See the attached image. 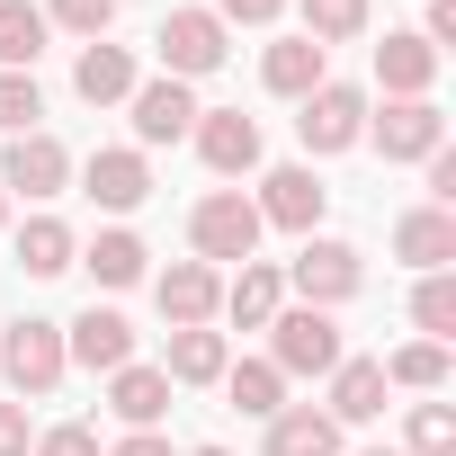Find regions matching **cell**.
<instances>
[{
    "mask_svg": "<svg viewBox=\"0 0 456 456\" xmlns=\"http://www.w3.org/2000/svg\"><path fill=\"white\" fill-rule=\"evenodd\" d=\"M224 394H233V411H251V420L287 411V376L269 358H233V367H224Z\"/></svg>",
    "mask_w": 456,
    "mask_h": 456,
    "instance_id": "obj_25",
    "label": "cell"
},
{
    "mask_svg": "<svg viewBox=\"0 0 456 456\" xmlns=\"http://www.w3.org/2000/svg\"><path fill=\"white\" fill-rule=\"evenodd\" d=\"M224 367H233V340L224 331H170V358H161V376L170 385H224Z\"/></svg>",
    "mask_w": 456,
    "mask_h": 456,
    "instance_id": "obj_19",
    "label": "cell"
},
{
    "mask_svg": "<svg viewBox=\"0 0 456 456\" xmlns=\"http://www.w3.org/2000/svg\"><path fill=\"white\" fill-rule=\"evenodd\" d=\"M108 411H117L126 429H161V411H170V376H161V367H117V376H108Z\"/></svg>",
    "mask_w": 456,
    "mask_h": 456,
    "instance_id": "obj_20",
    "label": "cell"
},
{
    "mask_svg": "<svg viewBox=\"0 0 456 456\" xmlns=\"http://www.w3.org/2000/svg\"><path fill=\"white\" fill-rule=\"evenodd\" d=\"M126 108H134V152H143V143H179V134L197 126V90L170 81V72H161V81H134Z\"/></svg>",
    "mask_w": 456,
    "mask_h": 456,
    "instance_id": "obj_13",
    "label": "cell"
},
{
    "mask_svg": "<svg viewBox=\"0 0 456 456\" xmlns=\"http://www.w3.org/2000/svg\"><path fill=\"white\" fill-rule=\"evenodd\" d=\"M367 456H403V447H367Z\"/></svg>",
    "mask_w": 456,
    "mask_h": 456,
    "instance_id": "obj_39",
    "label": "cell"
},
{
    "mask_svg": "<svg viewBox=\"0 0 456 456\" xmlns=\"http://www.w3.org/2000/svg\"><path fill=\"white\" fill-rule=\"evenodd\" d=\"M394 260H411L420 278L447 269V260H456V215H447V206H411V215L394 224Z\"/></svg>",
    "mask_w": 456,
    "mask_h": 456,
    "instance_id": "obj_17",
    "label": "cell"
},
{
    "mask_svg": "<svg viewBox=\"0 0 456 456\" xmlns=\"http://www.w3.org/2000/svg\"><path fill=\"white\" fill-rule=\"evenodd\" d=\"M269 456H340V420L314 403H287L269 411Z\"/></svg>",
    "mask_w": 456,
    "mask_h": 456,
    "instance_id": "obj_21",
    "label": "cell"
},
{
    "mask_svg": "<svg viewBox=\"0 0 456 456\" xmlns=\"http://www.w3.org/2000/svg\"><path fill=\"white\" fill-rule=\"evenodd\" d=\"M72 90H81L90 108H117V99H134V54H126V45H81V63H72Z\"/></svg>",
    "mask_w": 456,
    "mask_h": 456,
    "instance_id": "obj_22",
    "label": "cell"
},
{
    "mask_svg": "<svg viewBox=\"0 0 456 456\" xmlns=\"http://www.w3.org/2000/svg\"><path fill=\"white\" fill-rule=\"evenodd\" d=\"M260 206L242 197V188H215V197H197V215H188V242H197V260L206 269H224V260H260Z\"/></svg>",
    "mask_w": 456,
    "mask_h": 456,
    "instance_id": "obj_2",
    "label": "cell"
},
{
    "mask_svg": "<svg viewBox=\"0 0 456 456\" xmlns=\"http://www.w3.org/2000/svg\"><path fill=\"white\" fill-rule=\"evenodd\" d=\"M296 10H305V37H314L322 54L367 37V0H296Z\"/></svg>",
    "mask_w": 456,
    "mask_h": 456,
    "instance_id": "obj_28",
    "label": "cell"
},
{
    "mask_svg": "<svg viewBox=\"0 0 456 456\" xmlns=\"http://www.w3.org/2000/svg\"><path fill=\"white\" fill-rule=\"evenodd\" d=\"M0 224H10V197H0Z\"/></svg>",
    "mask_w": 456,
    "mask_h": 456,
    "instance_id": "obj_40",
    "label": "cell"
},
{
    "mask_svg": "<svg viewBox=\"0 0 456 456\" xmlns=\"http://www.w3.org/2000/svg\"><path fill=\"white\" fill-rule=\"evenodd\" d=\"M385 411V367L376 358H340L331 367V420L349 429V420H376Z\"/></svg>",
    "mask_w": 456,
    "mask_h": 456,
    "instance_id": "obj_24",
    "label": "cell"
},
{
    "mask_svg": "<svg viewBox=\"0 0 456 456\" xmlns=\"http://www.w3.org/2000/svg\"><path fill=\"white\" fill-rule=\"evenodd\" d=\"M403 456H456V411H447V403H411Z\"/></svg>",
    "mask_w": 456,
    "mask_h": 456,
    "instance_id": "obj_31",
    "label": "cell"
},
{
    "mask_svg": "<svg viewBox=\"0 0 456 456\" xmlns=\"http://www.w3.org/2000/svg\"><path fill=\"white\" fill-rule=\"evenodd\" d=\"M63 322H45V314H19V322H0V376H10V394L19 403H45L54 385H63Z\"/></svg>",
    "mask_w": 456,
    "mask_h": 456,
    "instance_id": "obj_1",
    "label": "cell"
},
{
    "mask_svg": "<svg viewBox=\"0 0 456 456\" xmlns=\"http://www.w3.org/2000/svg\"><path fill=\"white\" fill-rule=\"evenodd\" d=\"M45 28H72V37H108L117 28V0H54V10H45Z\"/></svg>",
    "mask_w": 456,
    "mask_h": 456,
    "instance_id": "obj_33",
    "label": "cell"
},
{
    "mask_svg": "<svg viewBox=\"0 0 456 456\" xmlns=\"http://www.w3.org/2000/svg\"><path fill=\"white\" fill-rule=\"evenodd\" d=\"M296 134H305V152H314V161H331V152L367 143V90H349V81H322V90L305 99Z\"/></svg>",
    "mask_w": 456,
    "mask_h": 456,
    "instance_id": "obj_6",
    "label": "cell"
},
{
    "mask_svg": "<svg viewBox=\"0 0 456 456\" xmlns=\"http://www.w3.org/2000/svg\"><path fill=\"white\" fill-rule=\"evenodd\" d=\"M152 45H161V72H170V81H206L224 54H233V37H224L215 10H170V19L152 28Z\"/></svg>",
    "mask_w": 456,
    "mask_h": 456,
    "instance_id": "obj_5",
    "label": "cell"
},
{
    "mask_svg": "<svg viewBox=\"0 0 456 456\" xmlns=\"http://www.w3.org/2000/svg\"><path fill=\"white\" fill-rule=\"evenodd\" d=\"M376 367H385V385H411V394H438V385H447V349H438V340H403V349L376 358Z\"/></svg>",
    "mask_w": 456,
    "mask_h": 456,
    "instance_id": "obj_29",
    "label": "cell"
},
{
    "mask_svg": "<svg viewBox=\"0 0 456 456\" xmlns=\"http://www.w3.org/2000/svg\"><path fill=\"white\" fill-rule=\"evenodd\" d=\"M72 260H81V242H72L63 215H28V224H19V269H28V278H63Z\"/></svg>",
    "mask_w": 456,
    "mask_h": 456,
    "instance_id": "obj_23",
    "label": "cell"
},
{
    "mask_svg": "<svg viewBox=\"0 0 456 456\" xmlns=\"http://www.w3.org/2000/svg\"><path fill=\"white\" fill-rule=\"evenodd\" d=\"M63 358H81L90 376H117V367H134V322L108 314V305H90L81 322H63Z\"/></svg>",
    "mask_w": 456,
    "mask_h": 456,
    "instance_id": "obj_14",
    "label": "cell"
},
{
    "mask_svg": "<svg viewBox=\"0 0 456 456\" xmlns=\"http://www.w3.org/2000/svg\"><path fill=\"white\" fill-rule=\"evenodd\" d=\"M45 54V10L37 0H0V72H37Z\"/></svg>",
    "mask_w": 456,
    "mask_h": 456,
    "instance_id": "obj_26",
    "label": "cell"
},
{
    "mask_svg": "<svg viewBox=\"0 0 456 456\" xmlns=\"http://www.w3.org/2000/svg\"><path fill=\"white\" fill-rule=\"evenodd\" d=\"M411 322H420L438 349L456 340V278H447V269H429V278H420V296H411Z\"/></svg>",
    "mask_w": 456,
    "mask_h": 456,
    "instance_id": "obj_30",
    "label": "cell"
},
{
    "mask_svg": "<svg viewBox=\"0 0 456 456\" xmlns=\"http://www.w3.org/2000/svg\"><path fill=\"white\" fill-rule=\"evenodd\" d=\"M278 10H287V0H215V19H224V28H269Z\"/></svg>",
    "mask_w": 456,
    "mask_h": 456,
    "instance_id": "obj_36",
    "label": "cell"
},
{
    "mask_svg": "<svg viewBox=\"0 0 456 456\" xmlns=\"http://www.w3.org/2000/svg\"><path fill=\"white\" fill-rule=\"evenodd\" d=\"M349 349H340V322L331 314H314V305H278V322H269V367L278 376H331Z\"/></svg>",
    "mask_w": 456,
    "mask_h": 456,
    "instance_id": "obj_4",
    "label": "cell"
},
{
    "mask_svg": "<svg viewBox=\"0 0 456 456\" xmlns=\"http://www.w3.org/2000/svg\"><path fill=\"white\" fill-rule=\"evenodd\" d=\"M260 81H269L278 99H314V90L331 81V54H322L314 37H278V45L260 54Z\"/></svg>",
    "mask_w": 456,
    "mask_h": 456,
    "instance_id": "obj_16",
    "label": "cell"
},
{
    "mask_svg": "<svg viewBox=\"0 0 456 456\" xmlns=\"http://www.w3.org/2000/svg\"><path fill=\"white\" fill-rule=\"evenodd\" d=\"M37 117H45L37 72H0V134H37Z\"/></svg>",
    "mask_w": 456,
    "mask_h": 456,
    "instance_id": "obj_32",
    "label": "cell"
},
{
    "mask_svg": "<svg viewBox=\"0 0 456 456\" xmlns=\"http://www.w3.org/2000/svg\"><path fill=\"white\" fill-rule=\"evenodd\" d=\"M143 260H152V251H143V233H126V224H108V233L81 251V269H90L99 287H134V278H143Z\"/></svg>",
    "mask_w": 456,
    "mask_h": 456,
    "instance_id": "obj_27",
    "label": "cell"
},
{
    "mask_svg": "<svg viewBox=\"0 0 456 456\" xmlns=\"http://www.w3.org/2000/svg\"><path fill=\"white\" fill-rule=\"evenodd\" d=\"M37 447V420H28V403H0V456H28Z\"/></svg>",
    "mask_w": 456,
    "mask_h": 456,
    "instance_id": "obj_35",
    "label": "cell"
},
{
    "mask_svg": "<svg viewBox=\"0 0 456 456\" xmlns=\"http://www.w3.org/2000/svg\"><path fill=\"white\" fill-rule=\"evenodd\" d=\"M72 188V152L37 126V134H10V152H0V197H63Z\"/></svg>",
    "mask_w": 456,
    "mask_h": 456,
    "instance_id": "obj_7",
    "label": "cell"
},
{
    "mask_svg": "<svg viewBox=\"0 0 456 456\" xmlns=\"http://www.w3.org/2000/svg\"><path fill=\"white\" fill-rule=\"evenodd\" d=\"M188 456H233V447H188Z\"/></svg>",
    "mask_w": 456,
    "mask_h": 456,
    "instance_id": "obj_38",
    "label": "cell"
},
{
    "mask_svg": "<svg viewBox=\"0 0 456 456\" xmlns=\"http://www.w3.org/2000/svg\"><path fill=\"white\" fill-rule=\"evenodd\" d=\"M367 143L385 161H429V152H447V117L429 99H385V117H367Z\"/></svg>",
    "mask_w": 456,
    "mask_h": 456,
    "instance_id": "obj_8",
    "label": "cell"
},
{
    "mask_svg": "<svg viewBox=\"0 0 456 456\" xmlns=\"http://www.w3.org/2000/svg\"><path fill=\"white\" fill-rule=\"evenodd\" d=\"M376 81H385V99H429V81H438V54L420 45V28H394V37L376 45Z\"/></svg>",
    "mask_w": 456,
    "mask_h": 456,
    "instance_id": "obj_15",
    "label": "cell"
},
{
    "mask_svg": "<svg viewBox=\"0 0 456 456\" xmlns=\"http://www.w3.org/2000/svg\"><path fill=\"white\" fill-rule=\"evenodd\" d=\"M28 456H108V447H99V429H90V420H63V429H37V447H28Z\"/></svg>",
    "mask_w": 456,
    "mask_h": 456,
    "instance_id": "obj_34",
    "label": "cell"
},
{
    "mask_svg": "<svg viewBox=\"0 0 456 456\" xmlns=\"http://www.w3.org/2000/svg\"><path fill=\"white\" fill-rule=\"evenodd\" d=\"M260 224H287V233H314V224H322V206H331V188L305 170V161H278L269 179H260Z\"/></svg>",
    "mask_w": 456,
    "mask_h": 456,
    "instance_id": "obj_11",
    "label": "cell"
},
{
    "mask_svg": "<svg viewBox=\"0 0 456 456\" xmlns=\"http://www.w3.org/2000/svg\"><path fill=\"white\" fill-rule=\"evenodd\" d=\"M278 278H287V287H296L314 314H331V305H349V296L367 287V260H358L349 242H331V233H305V251H296Z\"/></svg>",
    "mask_w": 456,
    "mask_h": 456,
    "instance_id": "obj_3",
    "label": "cell"
},
{
    "mask_svg": "<svg viewBox=\"0 0 456 456\" xmlns=\"http://www.w3.org/2000/svg\"><path fill=\"white\" fill-rule=\"evenodd\" d=\"M108 456H170V438H161V429H126Z\"/></svg>",
    "mask_w": 456,
    "mask_h": 456,
    "instance_id": "obj_37",
    "label": "cell"
},
{
    "mask_svg": "<svg viewBox=\"0 0 456 456\" xmlns=\"http://www.w3.org/2000/svg\"><path fill=\"white\" fill-rule=\"evenodd\" d=\"M81 188H90L108 215H134V206L152 197V161H143L134 143H99V152L81 161Z\"/></svg>",
    "mask_w": 456,
    "mask_h": 456,
    "instance_id": "obj_12",
    "label": "cell"
},
{
    "mask_svg": "<svg viewBox=\"0 0 456 456\" xmlns=\"http://www.w3.org/2000/svg\"><path fill=\"white\" fill-rule=\"evenodd\" d=\"M197 161L215 170V179H242V170H260V117H242V108H197Z\"/></svg>",
    "mask_w": 456,
    "mask_h": 456,
    "instance_id": "obj_9",
    "label": "cell"
},
{
    "mask_svg": "<svg viewBox=\"0 0 456 456\" xmlns=\"http://www.w3.org/2000/svg\"><path fill=\"white\" fill-rule=\"evenodd\" d=\"M278 305H287V278H278L269 260H242V278L224 287V305H215V314H233L242 331H269V322H278Z\"/></svg>",
    "mask_w": 456,
    "mask_h": 456,
    "instance_id": "obj_18",
    "label": "cell"
},
{
    "mask_svg": "<svg viewBox=\"0 0 456 456\" xmlns=\"http://www.w3.org/2000/svg\"><path fill=\"white\" fill-rule=\"evenodd\" d=\"M152 305H161L170 331H197V322H215V305H224V269H206V260H170V269L152 278Z\"/></svg>",
    "mask_w": 456,
    "mask_h": 456,
    "instance_id": "obj_10",
    "label": "cell"
}]
</instances>
